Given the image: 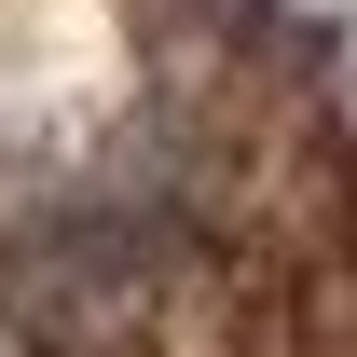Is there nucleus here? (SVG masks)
Instances as JSON below:
<instances>
[{"label":"nucleus","instance_id":"1","mask_svg":"<svg viewBox=\"0 0 357 357\" xmlns=\"http://www.w3.org/2000/svg\"><path fill=\"white\" fill-rule=\"evenodd\" d=\"M0 357H42V330H28V316H14V303H0Z\"/></svg>","mask_w":357,"mask_h":357}]
</instances>
